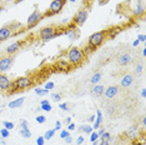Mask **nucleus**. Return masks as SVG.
<instances>
[{
    "instance_id": "f257e3e1",
    "label": "nucleus",
    "mask_w": 146,
    "mask_h": 145,
    "mask_svg": "<svg viewBox=\"0 0 146 145\" xmlns=\"http://www.w3.org/2000/svg\"><path fill=\"white\" fill-rule=\"evenodd\" d=\"M84 59H85V54L81 48L72 47L66 53V60L70 63L71 67H79V65H81Z\"/></svg>"
},
{
    "instance_id": "f03ea898",
    "label": "nucleus",
    "mask_w": 146,
    "mask_h": 145,
    "mask_svg": "<svg viewBox=\"0 0 146 145\" xmlns=\"http://www.w3.org/2000/svg\"><path fill=\"white\" fill-rule=\"evenodd\" d=\"M106 33H108L106 30H100V31H96L94 34H91L88 39V45L94 49V50H96L99 47H101V45L104 44L106 36H108Z\"/></svg>"
},
{
    "instance_id": "7ed1b4c3",
    "label": "nucleus",
    "mask_w": 146,
    "mask_h": 145,
    "mask_svg": "<svg viewBox=\"0 0 146 145\" xmlns=\"http://www.w3.org/2000/svg\"><path fill=\"white\" fill-rule=\"evenodd\" d=\"M59 35H60V33L56 26H45L39 31V39L41 41H49Z\"/></svg>"
},
{
    "instance_id": "20e7f679",
    "label": "nucleus",
    "mask_w": 146,
    "mask_h": 145,
    "mask_svg": "<svg viewBox=\"0 0 146 145\" xmlns=\"http://www.w3.org/2000/svg\"><path fill=\"white\" fill-rule=\"evenodd\" d=\"M13 84L15 85V88L19 90H26V89H30L33 86V79L30 76H19L18 79H15L13 81Z\"/></svg>"
},
{
    "instance_id": "39448f33",
    "label": "nucleus",
    "mask_w": 146,
    "mask_h": 145,
    "mask_svg": "<svg viewBox=\"0 0 146 145\" xmlns=\"http://www.w3.org/2000/svg\"><path fill=\"white\" fill-rule=\"evenodd\" d=\"M66 3H68V0H52L50 3V6H49V11H46V14L44 16L59 14L62 10V8L65 6Z\"/></svg>"
},
{
    "instance_id": "423d86ee",
    "label": "nucleus",
    "mask_w": 146,
    "mask_h": 145,
    "mask_svg": "<svg viewBox=\"0 0 146 145\" xmlns=\"http://www.w3.org/2000/svg\"><path fill=\"white\" fill-rule=\"evenodd\" d=\"M88 16H89V10L88 9H80L76 14L74 15V18H72V24H74L75 26H81L84 25L86 20H88Z\"/></svg>"
},
{
    "instance_id": "0eeeda50",
    "label": "nucleus",
    "mask_w": 146,
    "mask_h": 145,
    "mask_svg": "<svg viewBox=\"0 0 146 145\" xmlns=\"http://www.w3.org/2000/svg\"><path fill=\"white\" fill-rule=\"evenodd\" d=\"M13 63H14L13 55H4V57L0 58V74L10 70V68L13 67Z\"/></svg>"
},
{
    "instance_id": "6e6552de",
    "label": "nucleus",
    "mask_w": 146,
    "mask_h": 145,
    "mask_svg": "<svg viewBox=\"0 0 146 145\" xmlns=\"http://www.w3.org/2000/svg\"><path fill=\"white\" fill-rule=\"evenodd\" d=\"M42 18H44V14H42V13H40L39 10H34L30 15L28 16V21H26V26H28V28H33V26H35L39 21L41 20Z\"/></svg>"
},
{
    "instance_id": "1a4fd4ad",
    "label": "nucleus",
    "mask_w": 146,
    "mask_h": 145,
    "mask_svg": "<svg viewBox=\"0 0 146 145\" xmlns=\"http://www.w3.org/2000/svg\"><path fill=\"white\" fill-rule=\"evenodd\" d=\"M62 34L68 35L70 40H75V39L79 38V29H78V26H75L74 24H70L69 25V28L64 29Z\"/></svg>"
},
{
    "instance_id": "9d476101",
    "label": "nucleus",
    "mask_w": 146,
    "mask_h": 145,
    "mask_svg": "<svg viewBox=\"0 0 146 145\" xmlns=\"http://www.w3.org/2000/svg\"><path fill=\"white\" fill-rule=\"evenodd\" d=\"M11 86V80L5 74H0V91H8Z\"/></svg>"
},
{
    "instance_id": "9b49d317",
    "label": "nucleus",
    "mask_w": 146,
    "mask_h": 145,
    "mask_svg": "<svg viewBox=\"0 0 146 145\" xmlns=\"http://www.w3.org/2000/svg\"><path fill=\"white\" fill-rule=\"evenodd\" d=\"M13 35L14 34H13L11 29L9 28V25H5V26H3V28H0V43L10 39Z\"/></svg>"
},
{
    "instance_id": "f8f14e48",
    "label": "nucleus",
    "mask_w": 146,
    "mask_h": 145,
    "mask_svg": "<svg viewBox=\"0 0 146 145\" xmlns=\"http://www.w3.org/2000/svg\"><path fill=\"white\" fill-rule=\"evenodd\" d=\"M21 47H23V41L11 43V44L6 48V54H8V55H14V54H16V53L20 50Z\"/></svg>"
},
{
    "instance_id": "ddd939ff",
    "label": "nucleus",
    "mask_w": 146,
    "mask_h": 145,
    "mask_svg": "<svg viewBox=\"0 0 146 145\" xmlns=\"http://www.w3.org/2000/svg\"><path fill=\"white\" fill-rule=\"evenodd\" d=\"M56 68H58L59 71H62V72H69L72 69L71 64L68 60H58V63H56Z\"/></svg>"
},
{
    "instance_id": "4468645a",
    "label": "nucleus",
    "mask_w": 146,
    "mask_h": 145,
    "mask_svg": "<svg viewBox=\"0 0 146 145\" xmlns=\"http://www.w3.org/2000/svg\"><path fill=\"white\" fill-rule=\"evenodd\" d=\"M132 58H131V54L130 53H124V54H121L120 57L117 59V64L120 65V67H126V65H129L131 63Z\"/></svg>"
},
{
    "instance_id": "2eb2a0df",
    "label": "nucleus",
    "mask_w": 146,
    "mask_h": 145,
    "mask_svg": "<svg viewBox=\"0 0 146 145\" xmlns=\"http://www.w3.org/2000/svg\"><path fill=\"white\" fill-rule=\"evenodd\" d=\"M117 93H119V86L111 85V86H108V89H105L104 95H105V98H108V99H112L117 95Z\"/></svg>"
},
{
    "instance_id": "dca6fc26",
    "label": "nucleus",
    "mask_w": 146,
    "mask_h": 145,
    "mask_svg": "<svg viewBox=\"0 0 146 145\" xmlns=\"http://www.w3.org/2000/svg\"><path fill=\"white\" fill-rule=\"evenodd\" d=\"M132 83H134V76H132L131 74H125L124 76L121 78L120 80V86L122 88H129L131 86Z\"/></svg>"
},
{
    "instance_id": "f3484780",
    "label": "nucleus",
    "mask_w": 146,
    "mask_h": 145,
    "mask_svg": "<svg viewBox=\"0 0 146 145\" xmlns=\"http://www.w3.org/2000/svg\"><path fill=\"white\" fill-rule=\"evenodd\" d=\"M126 136L130 138V139L135 140L139 138V125H132L131 128H129L126 130Z\"/></svg>"
},
{
    "instance_id": "a211bd4d",
    "label": "nucleus",
    "mask_w": 146,
    "mask_h": 145,
    "mask_svg": "<svg viewBox=\"0 0 146 145\" xmlns=\"http://www.w3.org/2000/svg\"><path fill=\"white\" fill-rule=\"evenodd\" d=\"M9 28L11 29V31H13V34H20V33L25 29V26L21 24V23H18V21H15V23H11V24H9Z\"/></svg>"
},
{
    "instance_id": "6ab92c4d",
    "label": "nucleus",
    "mask_w": 146,
    "mask_h": 145,
    "mask_svg": "<svg viewBox=\"0 0 146 145\" xmlns=\"http://www.w3.org/2000/svg\"><path fill=\"white\" fill-rule=\"evenodd\" d=\"M101 123H102V113H101V110H98V111H96V115H95L94 125H91L92 129H94V130H98L99 128H100Z\"/></svg>"
},
{
    "instance_id": "aec40b11",
    "label": "nucleus",
    "mask_w": 146,
    "mask_h": 145,
    "mask_svg": "<svg viewBox=\"0 0 146 145\" xmlns=\"http://www.w3.org/2000/svg\"><path fill=\"white\" fill-rule=\"evenodd\" d=\"M24 101H25V98H18V99H15V100H13L11 103H9L8 104V108L9 109H18V108H20L23 106V104H24Z\"/></svg>"
},
{
    "instance_id": "412c9836",
    "label": "nucleus",
    "mask_w": 146,
    "mask_h": 145,
    "mask_svg": "<svg viewBox=\"0 0 146 145\" xmlns=\"http://www.w3.org/2000/svg\"><path fill=\"white\" fill-rule=\"evenodd\" d=\"M104 91H105V86L101 84H96V85H94V88L91 89V93H92V95H95V96H100V95L104 94Z\"/></svg>"
},
{
    "instance_id": "4be33fe9",
    "label": "nucleus",
    "mask_w": 146,
    "mask_h": 145,
    "mask_svg": "<svg viewBox=\"0 0 146 145\" xmlns=\"http://www.w3.org/2000/svg\"><path fill=\"white\" fill-rule=\"evenodd\" d=\"M136 1V5H135V9H134V14L135 15H142L144 14V11H145V9H144V5H142V3L140 1V0H135Z\"/></svg>"
},
{
    "instance_id": "5701e85b",
    "label": "nucleus",
    "mask_w": 146,
    "mask_h": 145,
    "mask_svg": "<svg viewBox=\"0 0 146 145\" xmlns=\"http://www.w3.org/2000/svg\"><path fill=\"white\" fill-rule=\"evenodd\" d=\"M108 33V36L106 38H109V39H114L115 36H117L119 34H120V31H121V29L120 28H111V29H109V30H106Z\"/></svg>"
},
{
    "instance_id": "b1692460",
    "label": "nucleus",
    "mask_w": 146,
    "mask_h": 145,
    "mask_svg": "<svg viewBox=\"0 0 146 145\" xmlns=\"http://www.w3.org/2000/svg\"><path fill=\"white\" fill-rule=\"evenodd\" d=\"M101 78H102V74H101L100 71L94 72V74H92V76H91V79H90V83H91L92 85H96L98 83H100Z\"/></svg>"
},
{
    "instance_id": "393cba45",
    "label": "nucleus",
    "mask_w": 146,
    "mask_h": 145,
    "mask_svg": "<svg viewBox=\"0 0 146 145\" xmlns=\"http://www.w3.org/2000/svg\"><path fill=\"white\" fill-rule=\"evenodd\" d=\"M79 131H81V133H86V134H90L94 131V129H92V126L90 124H82L79 126Z\"/></svg>"
},
{
    "instance_id": "a878e982",
    "label": "nucleus",
    "mask_w": 146,
    "mask_h": 145,
    "mask_svg": "<svg viewBox=\"0 0 146 145\" xmlns=\"http://www.w3.org/2000/svg\"><path fill=\"white\" fill-rule=\"evenodd\" d=\"M55 133H56L55 129H49V130H46L45 134L42 135V136H44V139H45V141H46V140H50L51 138L55 135Z\"/></svg>"
},
{
    "instance_id": "bb28decb",
    "label": "nucleus",
    "mask_w": 146,
    "mask_h": 145,
    "mask_svg": "<svg viewBox=\"0 0 146 145\" xmlns=\"http://www.w3.org/2000/svg\"><path fill=\"white\" fill-rule=\"evenodd\" d=\"M19 133L23 138H25V139H29V138H31V131L29 128H26V129H20L19 130Z\"/></svg>"
},
{
    "instance_id": "cd10ccee",
    "label": "nucleus",
    "mask_w": 146,
    "mask_h": 145,
    "mask_svg": "<svg viewBox=\"0 0 146 145\" xmlns=\"http://www.w3.org/2000/svg\"><path fill=\"white\" fill-rule=\"evenodd\" d=\"M99 140L100 141H102V143H110V140H111V135H110V133H105L101 135L100 138H99Z\"/></svg>"
},
{
    "instance_id": "c85d7f7f",
    "label": "nucleus",
    "mask_w": 146,
    "mask_h": 145,
    "mask_svg": "<svg viewBox=\"0 0 146 145\" xmlns=\"http://www.w3.org/2000/svg\"><path fill=\"white\" fill-rule=\"evenodd\" d=\"M35 93L38 96H45V95L49 94V90H46L45 88H36L35 89Z\"/></svg>"
},
{
    "instance_id": "c756f323",
    "label": "nucleus",
    "mask_w": 146,
    "mask_h": 145,
    "mask_svg": "<svg viewBox=\"0 0 146 145\" xmlns=\"http://www.w3.org/2000/svg\"><path fill=\"white\" fill-rule=\"evenodd\" d=\"M50 96H51V100L55 101V103H59V101H61V95L59 94V93H51Z\"/></svg>"
},
{
    "instance_id": "7c9ffc66",
    "label": "nucleus",
    "mask_w": 146,
    "mask_h": 145,
    "mask_svg": "<svg viewBox=\"0 0 146 145\" xmlns=\"http://www.w3.org/2000/svg\"><path fill=\"white\" fill-rule=\"evenodd\" d=\"M0 135H1L3 139H6V138L10 136V130H8V129H5V128H3V129L0 130Z\"/></svg>"
},
{
    "instance_id": "2f4dec72",
    "label": "nucleus",
    "mask_w": 146,
    "mask_h": 145,
    "mask_svg": "<svg viewBox=\"0 0 146 145\" xmlns=\"http://www.w3.org/2000/svg\"><path fill=\"white\" fill-rule=\"evenodd\" d=\"M40 109H41L42 111H46V113H50V111L52 110V106H51V104H50V103H48V104L40 105Z\"/></svg>"
},
{
    "instance_id": "473e14b6",
    "label": "nucleus",
    "mask_w": 146,
    "mask_h": 145,
    "mask_svg": "<svg viewBox=\"0 0 146 145\" xmlns=\"http://www.w3.org/2000/svg\"><path fill=\"white\" fill-rule=\"evenodd\" d=\"M3 125H4V128H5V129H8V130H13L15 128V124L11 123V121H4Z\"/></svg>"
},
{
    "instance_id": "72a5a7b5",
    "label": "nucleus",
    "mask_w": 146,
    "mask_h": 145,
    "mask_svg": "<svg viewBox=\"0 0 146 145\" xmlns=\"http://www.w3.org/2000/svg\"><path fill=\"white\" fill-rule=\"evenodd\" d=\"M96 140H99V135L96 131H92V133H90V141L91 143H94V141Z\"/></svg>"
},
{
    "instance_id": "f704fd0d",
    "label": "nucleus",
    "mask_w": 146,
    "mask_h": 145,
    "mask_svg": "<svg viewBox=\"0 0 146 145\" xmlns=\"http://www.w3.org/2000/svg\"><path fill=\"white\" fill-rule=\"evenodd\" d=\"M45 121H46V118L44 115H38V116H36V123L38 124H44Z\"/></svg>"
},
{
    "instance_id": "c9c22d12",
    "label": "nucleus",
    "mask_w": 146,
    "mask_h": 145,
    "mask_svg": "<svg viewBox=\"0 0 146 145\" xmlns=\"http://www.w3.org/2000/svg\"><path fill=\"white\" fill-rule=\"evenodd\" d=\"M44 88L46 89V90H49V91H50V90H52V89L55 88V84L52 83V81H48V83L45 84V86H44Z\"/></svg>"
},
{
    "instance_id": "e433bc0d",
    "label": "nucleus",
    "mask_w": 146,
    "mask_h": 145,
    "mask_svg": "<svg viewBox=\"0 0 146 145\" xmlns=\"http://www.w3.org/2000/svg\"><path fill=\"white\" fill-rule=\"evenodd\" d=\"M69 135H70V133H69V130L66 129V130H61L60 131V138L61 139H65V138H68Z\"/></svg>"
},
{
    "instance_id": "4c0bfd02",
    "label": "nucleus",
    "mask_w": 146,
    "mask_h": 145,
    "mask_svg": "<svg viewBox=\"0 0 146 145\" xmlns=\"http://www.w3.org/2000/svg\"><path fill=\"white\" fill-rule=\"evenodd\" d=\"M142 70H144V65H142V64H137V65H136V68H135L136 74H141Z\"/></svg>"
},
{
    "instance_id": "58836bf2",
    "label": "nucleus",
    "mask_w": 146,
    "mask_h": 145,
    "mask_svg": "<svg viewBox=\"0 0 146 145\" xmlns=\"http://www.w3.org/2000/svg\"><path fill=\"white\" fill-rule=\"evenodd\" d=\"M82 51H84V54H85V55H88V54H90L91 51H95V50H94L92 48L89 47V45H86V47H85L84 49H82Z\"/></svg>"
},
{
    "instance_id": "ea45409f",
    "label": "nucleus",
    "mask_w": 146,
    "mask_h": 145,
    "mask_svg": "<svg viewBox=\"0 0 146 145\" xmlns=\"http://www.w3.org/2000/svg\"><path fill=\"white\" fill-rule=\"evenodd\" d=\"M59 108H60L61 110H64V111H69V105L66 103H60L59 104Z\"/></svg>"
},
{
    "instance_id": "a19ab883",
    "label": "nucleus",
    "mask_w": 146,
    "mask_h": 145,
    "mask_svg": "<svg viewBox=\"0 0 146 145\" xmlns=\"http://www.w3.org/2000/svg\"><path fill=\"white\" fill-rule=\"evenodd\" d=\"M36 144H38V145H45V139H44V136H39L38 139H36Z\"/></svg>"
},
{
    "instance_id": "79ce46f5",
    "label": "nucleus",
    "mask_w": 146,
    "mask_h": 145,
    "mask_svg": "<svg viewBox=\"0 0 146 145\" xmlns=\"http://www.w3.org/2000/svg\"><path fill=\"white\" fill-rule=\"evenodd\" d=\"M61 125H62V123H61L60 120H56V121H55V126H54V129H55L56 131L60 130V129H61Z\"/></svg>"
},
{
    "instance_id": "37998d69",
    "label": "nucleus",
    "mask_w": 146,
    "mask_h": 145,
    "mask_svg": "<svg viewBox=\"0 0 146 145\" xmlns=\"http://www.w3.org/2000/svg\"><path fill=\"white\" fill-rule=\"evenodd\" d=\"M84 136H82V135H79V136H78V139H76V144H78V145H82V144H84Z\"/></svg>"
},
{
    "instance_id": "c03bdc74",
    "label": "nucleus",
    "mask_w": 146,
    "mask_h": 145,
    "mask_svg": "<svg viewBox=\"0 0 146 145\" xmlns=\"http://www.w3.org/2000/svg\"><path fill=\"white\" fill-rule=\"evenodd\" d=\"M26 128H29L28 121H26V120H21L20 121V129H26Z\"/></svg>"
},
{
    "instance_id": "a18cd8bd",
    "label": "nucleus",
    "mask_w": 146,
    "mask_h": 145,
    "mask_svg": "<svg viewBox=\"0 0 146 145\" xmlns=\"http://www.w3.org/2000/svg\"><path fill=\"white\" fill-rule=\"evenodd\" d=\"M137 40L140 41V43H145L146 41V36L144 34H139L137 35Z\"/></svg>"
},
{
    "instance_id": "49530a36",
    "label": "nucleus",
    "mask_w": 146,
    "mask_h": 145,
    "mask_svg": "<svg viewBox=\"0 0 146 145\" xmlns=\"http://www.w3.org/2000/svg\"><path fill=\"white\" fill-rule=\"evenodd\" d=\"M64 140H65V143H66V144H71V143H72V136H71V135H69V136H68V138H65Z\"/></svg>"
},
{
    "instance_id": "de8ad7c7",
    "label": "nucleus",
    "mask_w": 146,
    "mask_h": 145,
    "mask_svg": "<svg viewBox=\"0 0 146 145\" xmlns=\"http://www.w3.org/2000/svg\"><path fill=\"white\" fill-rule=\"evenodd\" d=\"M68 130L69 131H72V130H75V124L74 123H70L68 125Z\"/></svg>"
},
{
    "instance_id": "09e8293b",
    "label": "nucleus",
    "mask_w": 146,
    "mask_h": 145,
    "mask_svg": "<svg viewBox=\"0 0 146 145\" xmlns=\"http://www.w3.org/2000/svg\"><path fill=\"white\" fill-rule=\"evenodd\" d=\"M96 133H98V135H99V138H100V136H101V135H102V134H104V133H105V129H102V128H99V129H98V131H96Z\"/></svg>"
},
{
    "instance_id": "8fccbe9b",
    "label": "nucleus",
    "mask_w": 146,
    "mask_h": 145,
    "mask_svg": "<svg viewBox=\"0 0 146 145\" xmlns=\"http://www.w3.org/2000/svg\"><path fill=\"white\" fill-rule=\"evenodd\" d=\"M69 23H70V19H62V20H61V24L62 25H66V24H69Z\"/></svg>"
},
{
    "instance_id": "3c124183",
    "label": "nucleus",
    "mask_w": 146,
    "mask_h": 145,
    "mask_svg": "<svg viewBox=\"0 0 146 145\" xmlns=\"http://www.w3.org/2000/svg\"><path fill=\"white\" fill-rule=\"evenodd\" d=\"M108 1L109 0H98L99 5H105V4H108Z\"/></svg>"
},
{
    "instance_id": "603ef678",
    "label": "nucleus",
    "mask_w": 146,
    "mask_h": 145,
    "mask_svg": "<svg viewBox=\"0 0 146 145\" xmlns=\"http://www.w3.org/2000/svg\"><path fill=\"white\" fill-rule=\"evenodd\" d=\"M94 121H95V115L92 114V115L89 116V123H94Z\"/></svg>"
},
{
    "instance_id": "864d4df0",
    "label": "nucleus",
    "mask_w": 146,
    "mask_h": 145,
    "mask_svg": "<svg viewBox=\"0 0 146 145\" xmlns=\"http://www.w3.org/2000/svg\"><path fill=\"white\" fill-rule=\"evenodd\" d=\"M139 44H140V41H139L137 39H135V40H134V43H132V47H134V48H136V47H137Z\"/></svg>"
},
{
    "instance_id": "5fc2aeb1",
    "label": "nucleus",
    "mask_w": 146,
    "mask_h": 145,
    "mask_svg": "<svg viewBox=\"0 0 146 145\" xmlns=\"http://www.w3.org/2000/svg\"><path fill=\"white\" fill-rule=\"evenodd\" d=\"M141 96L142 98H146V89L145 88H142V90H141Z\"/></svg>"
},
{
    "instance_id": "6e6d98bb",
    "label": "nucleus",
    "mask_w": 146,
    "mask_h": 145,
    "mask_svg": "<svg viewBox=\"0 0 146 145\" xmlns=\"http://www.w3.org/2000/svg\"><path fill=\"white\" fill-rule=\"evenodd\" d=\"M70 123H71V118H66V119H65V124L69 125Z\"/></svg>"
},
{
    "instance_id": "4d7b16f0",
    "label": "nucleus",
    "mask_w": 146,
    "mask_h": 145,
    "mask_svg": "<svg viewBox=\"0 0 146 145\" xmlns=\"http://www.w3.org/2000/svg\"><path fill=\"white\" fill-rule=\"evenodd\" d=\"M142 126H145V125H146V116H144V118H142Z\"/></svg>"
},
{
    "instance_id": "13d9d810",
    "label": "nucleus",
    "mask_w": 146,
    "mask_h": 145,
    "mask_svg": "<svg viewBox=\"0 0 146 145\" xmlns=\"http://www.w3.org/2000/svg\"><path fill=\"white\" fill-rule=\"evenodd\" d=\"M48 103H49L48 100H41L40 101V105H44V104H48Z\"/></svg>"
},
{
    "instance_id": "bf43d9fd",
    "label": "nucleus",
    "mask_w": 146,
    "mask_h": 145,
    "mask_svg": "<svg viewBox=\"0 0 146 145\" xmlns=\"http://www.w3.org/2000/svg\"><path fill=\"white\" fill-rule=\"evenodd\" d=\"M4 3H15V0H3Z\"/></svg>"
},
{
    "instance_id": "052dcab7",
    "label": "nucleus",
    "mask_w": 146,
    "mask_h": 145,
    "mask_svg": "<svg viewBox=\"0 0 146 145\" xmlns=\"http://www.w3.org/2000/svg\"><path fill=\"white\" fill-rule=\"evenodd\" d=\"M21 1H24V0H15V4H19V3H21Z\"/></svg>"
},
{
    "instance_id": "680f3d73",
    "label": "nucleus",
    "mask_w": 146,
    "mask_h": 145,
    "mask_svg": "<svg viewBox=\"0 0 146 145\" xmlns=\"http://www.w3.org/2000/svg\"><path fill=\"white\" fill-rule=\"evenodd\" d=\"M146 55V49H144V50H142V57H145Z\"/></svg>"
},
{
    "instance_id": "e2e57ef3",
    "label": "nucleus",
    "mask_w": 146,
    "mask_h": 145,
    "mask_svg": "<svg viewBox=\"0 0 146 145\" xmlns=\"http://www.w3.org/2000/svg\"><path fill=\"white\" fill-rule=\"evenodd\" d=\"M0 143H1V145H6V143H5L4 140H1V141H0Z\"/></svg>"
},
{
    "instance_id": "0e129e2a",
    "label": "nucleus",
    "mask_w": 146,
    "mask_h": 145,
    "mask_svg": "<svg viewBox=\"0 0 146 145\" xmlns=\"http://www.w3.org/2000/svg\"><path fill=\"white\" fill-rule=\"evenodd\" d=\"M92 145H99V143H98V140H96V141H94V143H92Z\"/></svg>"
},
{
    "instance_id": "69168bd1",
    "label": "nucleus",
    "mask_w": 146,
    "mask_h": 145,
    "mask_svg": "<svg viewBox=\"0 0 146 145\" xmlns=\"http://www.w3.org/2000/svg\"><path fill=\"white\" fill-rule=\"evenodd\" d=\"M68 1H69V3H75L76 0H68Z\"/></svg>"
},
{
    "instance_id": "338daca9",
    "label": "nucleus",
    "mask_w": 146,
    "mask_h": 145,
    "mask_svg": "<svg viewBox=\"0 0 146 145\" xmlns=\"http://www.w3.org/2000/svg\"><path fill=\"white\" fill-rule=\"evenodd\" d=\"M3 10H4V8H3V6H0V13H1Z\"/></svg>"
},
{
    "instance_id": "774afa93",
    "label": "nucleus",
    "mask_w": 146,
    "mask_h": 145,
    "mask_svg": "<svg viewBox=\"0 0 146 145\" xmlns=\"http://www.w3.org/2000/svg\"><path fill=\"white\" fill-rule=\"evenodd\" d=\"M0 113H1V110H0Z\"/></svg>"
}]
</instances>
